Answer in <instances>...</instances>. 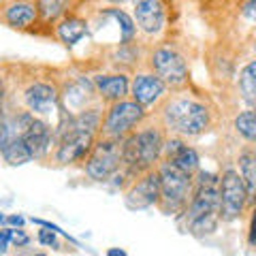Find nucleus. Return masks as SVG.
<instances>
[{"instance_id": "obj_1", "label": "nucleus", "mask_w": 256, "mask_h": 256, "mask_svg": "<svg viewBox=\"0 0 256 256\" xmlns=\"http://www.w3.org/2000/svg\"><path fill=\"white\" fill-rule=\"evenodd\" d=\"M102 109L92 105L75 116H62L54 128V160L60 166L84 162L94 141L100 137Z\"/></svg>"}, {"instance_id": "obj_2", "label": "nucleus", "mask_w": 256, "mask_h": 256, "mask_svg": "<svg viewBox=\"0 0 256 256\" xmlns=\"http://www.w3.org/2000/svg\"><path fill=\"white\" fill-rule=\"evenodd\" d=\"M166 130L158 120H148L139 124L130 134L122 139V169H120L111 182L124 180L122 190L130 184L134 178L141 173L156 169V164L162 158V148H164Z\"/></svg>"}, {"instance_id": "obj_3", "label": "nucleus", "mask_w": 256, "mask_h": 256, "mask_svg": "<svg viewBox=\"0 0 256 256\" xmlns=\"http://www.w3.org/2000/svg\"><path fill=\"white\" fill-rule=\"evenodd\" d=\"M186 230L196 237L212 235L220 222V188L218 175L198 169L192 182V194L186 212L182 214Z\"/></svg>"}, {"instance_id": "obj_4", "label": "nucleus", "mask_w": 256, "mask_h": 256, "mask_svg": "<svg viewBox=\"0 0 256 256\" xmlns=\"http://www.w3.org/2000/svg\"><path fill=\"white\" fill-rule=\"evenodd\" d=\"M158 122L166 134H178L182 139H194L210 130L212 111L203 100L186 94L166 96L158 107Z\"/></svg>"}, {"instance_id": "obj_5", "label": "nucleus", "mask_w": 256, "mask_h": 256, "mask_svg": "<svg viewBox=\"0 0 256 256\" xmlns=\"http://www.w3.org/2000/svg\"><path fill=\"white\" fill-rule=\"evenodd\" d=\"M156 171L160 182V196L156 207L164 216H182L190 201L194 175L184 173L169 160H160L156 164Z\"/></svg>"}, {"instance_id": "obj_6", "label": "nucleus", "mask_w": 256, "mask_h": 256, "mask_svg": "<svg viewBox=\"0 0 256 256\" xmlns=\"http://www.w3.org/2000/svg\"><path fill=\"white\" fill-rule=\"evenodd\" d=\"M148 116H150V111L143 109L139 102H134L130 96H126L122 100H116V102H109L107 109L102 111L100 137L124 139L139 124L146 122Z\"/></svg>"}, {"instance_id": "obj_7", "label": "nucleus", "mask_w": 256, "mask_h": 256, "mask_svg": "<svg viewBox=\"0 0 256 256\" xmlns=\"http://www.w3.org/2000/svg\"><path fill=\"white\" fill-rule=\"evenodd\" d=\"M122 169V139L98 137L84 160V173L90 182L105 184Z\"/></svg>"}, {"instance_id": "obj_8", "label": "nucleus", "mask_w": 256, "mask_h": 256, "mask_svg": "<svg viewBox=\"0 0 256 256\" xmlns=\"http://www.w3.org/2000/svg\"><path fill=\"white\" fill-rule=\"evenodd\" d=\"M148 66L169 86V90H180L188 84V60L178 47L160 45L148 58Z\"/></svg>"}, {"instance_id": "obj_9", "label": "nucleus", "mask_w": 256, "mask_h": 256, "mask_svg": "<svg viewBox=\"0 0 256 256\" xmlns=\"http://www.w3.org/2000/svg\"><path fill=\"white\" fill-rule=\"evenodd\" d=\"M218 188H220V220L222 222H235L246 214L250 198L244 188V182L239 178L237 169L226 166L218 175Z\"/></svg>"}, {"instance_id": "obj_10", "label": "nucleus", "mask_w": 256, "mask_h": 256, "mask_svg": "<svg viewBox=\"0 0 256 256\" xmlns=\"http://www.w3.org/2000/svg\"><path fill=\"white\" fill-rule=\"evenodd\" d=\"M22 102H24V109L30 111L32 116L36 118H43V120H50L60 114V88L52 84V82H32L24 88L22 92Z\"/></svg>"}, {"instance_id": "obj_11", "label": "nucleus", "mask_w": 256, "mask_h": 256, "mask_svg": "<svg viewBox=\"0 0 256 256\" xmlns=\"http://www.w3.org/2000/svg\"><path fill=\"white\" fill-rule=\"evenodd\" d=\"M128 96L134 102H139L146 111H152L158 109L160 102L169 96V86L152 70H141V73H134L130 77V92H128Z\"/></svg>"}, {"instance_id": "obj_12", "label": "nucleus", "mask_w": 256, "mask_h": 256, "mask_svg": "<svg viewBox=\"0 0 256 256\" xmlns=\"http://www.w3.org/2000/svg\"><path fill=\"white\" fill-rule=\"evenodd\" d=\"M158 196H160V182H158L156 169L141 173L139 178H134L124 188V203L128 210H132V212L156 207Z\"/></svg>"}, {"instance_id": "obj_13", "label": "nucleus", "mask_w": 256, "mask_h": 256, "mask_svg": "<svg viewBox=\"0 0 256 256\" xmlns=\"http://www.w3.org/2000/svg\"><path fill=\"white\" fill-rule=\"evenodd\" d=\"M94 98H98V94L94 90L92 79L88 77H73L60 88V105L64 109V116H75L92 107Z\"/></svg>"}, {"instance_id": "obj_14", "label": "nucleus", "mask_w": 256, "mask_h": 256, "mask_svg": "<svg viewBox=\"0 0 256 256\" xmlns=\"http://www.w3.org/2000/svg\"><path fill=\"white\" fill-rule=\"evenodd\" d=\"M132 2V20L137 30L148 36H156L164 30L166 24V6L162 0H130Z\"/></svg>"}, {"instance_id": "obj_15", "label": "nucleus", "mask_w": 256, "mask_h": 256, "mask_svg": "<svg viewBox=\"0 0 256 256\" xmlns=\"http://www.w3.org/2000/svg\"><path fill=\"white\" fill-rule=\"evenodd\" d=\"M0 22L20 32L32 30L41 22L36 0H4L0 4Z\"/></svg>"}, {"instance_id": "obj_16", "label": "nucleus", "mask_w": 256, "mask_h": 256, "mask_svg": "<svg viewBox=\"0 0 256 256\" xmlns=\"http://www.w3.org/2000/svg\"><path fill=\"white\" fill-rule=\"evenodd\" d=\"M22 139L32 154V160H47L54 150V126L43 118L32 116Z\"/></svg>"}, {"instance_id": "obj_17", "label": "nucleus", "mask_w": 256, "mask_h": 256, "mask_svg": "<svg viewBox=\"0 0 256 256\" xmlns=\"http://www.w3.org/2000/svg\"><path fill=\"white\" fill-rule=\"evenodd\" d=\"M160 160H169L171 164H175L178 169H182L188 175H194L201 169V156H198V152L192 146H188L186 139L178 137V134H166L162 158Z\"/></svg>"}, {"instance_id": "obj_18", "label": "nucleus", "mask_w": 256, "mask_h": 256, "mask_svg": "<svg viewBox=\"0 0 256 256\" xmlns=\"http://www.w3.org/2000/svg\"><path fill=\"white\" fill-rule=\"evenodd\" d=\"M94 90L98 94V100L109 105V102L122 100L130 92V77L126 73H98L92 77Z\"/></svg>"}, {"instance_id": "obj_19", "label": "nucleus", "mask_w": 256, "mask_h": 256, "mask_svg": "<svg viewBox=\"0 0 256 256\" xmlns=\"http://www.w3.org/2000/svg\"><path fill=\"white\" fill-rule=\"evenodd\" d=\"M56 38L60 43H64L66 47L77 45L82 38L90 32V22L86 18H79V15H64L62 20L56 22Z\"/></svg>"}, {"instance_id": "obj_20", "label": "nucleus", "mask_w": 256, "mask_h": 256, "mask_svg": "<svg viewBox=\"0 0 256 256\" xmlns=\"http://www.w3.org/2000/svg\"><path fill=\"white\" fill-rule=\"evenodd\" d=\"M237 173L244 182L250 203H256V154L254 150H244L237 156Z\"/></svg>"}, {"instance_id": "obj_21", "label": "nucleus", "mask_w": 256, "mask_h": 256, "mask_svg": "<svg viewBox=\"0 0 256 256\" xmlns=\"http://www.w3.org/2000/svg\"><path fill=\"white\" fill-rule=\"evenodd\" d=\"M41 24H56L77 4V0H36Z\"/></svg>"}, {"instance_id": "obj_22", "label": "nucleus", "mask_w": 256, "mask_h": 256, "mask_svg": "<svg viewBox=\"0 0 256 256\" xmlns=\"http://www.w3.org/2000/svg\"><path fill=\"white\" fill-rule=\"evenodd\" d=\"M237 88L246 102L256 105V60H250L248 64H244V68L239 70Z\"/></svg>"}, {"instance_id": "obj_23", "label": "nucleus", "mask_w": 256, "mask_h": 256, "mask_svg": "<svg viewBox=\"0 0 256 256\" xmlns=\"http://www.w3.org/2000/svg\"><path fill=\"white\" fill-rule=\"evenodd\" d=\"M0 156H2L4 162L11 164V166H22V164L32 162V154L28 152L26 143H24L22 137L13 139L11 143H6V146L0 150Z\"/></svg>"}, {"instance_id": "obj_24", "label": "nucleus", "mask_w": 256, "mask_h": 256, "mask_svg": "<svg viewBox=\"0 0 256 256\" xmlns=\"http://www.w3.org/2000/svg\"><path fill=\"white\" fill-rule=\"evenodd\" d=\"M233 128L244 141L256 146V109H246L237 114L233 120Z\"/></svg>"}, {"instance_id": "obj_25", "label": "nucleus", "mask_w": 256, "mask_h": 256, "mask_svg": "<svg viewBox=\"0 0 256 256\" xmlns=\"http://www.w3.org/2000/svg\"><path fill=\"white\" fill-rule=\"evenodd\" d=\"M58 230L54 228H47V226H41V230L36 233V242L45 246V248H60V242H58Z\"/></svg>"}, {"instance_id": "obj_26", "label": "nucleus", "mask_w": 256, "mask_h": 256, "mask_svg": "<svg viewBox=\"0 0 256 256\" xmlns=\"http://www.w3.org/2000/svg\"><path fill=\"white\" fill-rule=\"evenodd\" d=\"M30 244L28 233L24 230V226H11V246L13 248H24Z\"/></svg>"}, {"instance_id": "obj_27", "label": "nucleus", "mask_w": 256, "mask_h": 256, "mask_svg": "<svg viewBox=\"0 0 256 256\" xmlns=\"http://www.w3.org/2000/svg\"><path fill=\"white\" fill-rule=\"evenodd\" d=\"M242 18L256 24V0H246L242 4Z\"/></svg>"}, {"instance_id": "obj_28", "label": "nucleus", "mask_w": 256, "mask_h": 256, "mask_svg": "<svg viewBox=\"0 0 256 256\" xmlns=\"http://www.w3.org/2000/svg\"><path fill=\"white\" fill-rule=\"evenodd\" d=\"M11 248V226L0 228V254H6V250Z\"/></svg>"}, {"instance_id": "obj_29", "label": "nucleus", "mask_w": 256, "mask_h": 256, "mask_svg": "<svg viewBox=\"0 0 256 256\" xmlns=\"http://www.w3.org/2000/svg\"><path fill=\"white\" fill-rule=\"evenodd\" d=\"M24 224H26V218H24V216H20V214L6 216V226H24Z\"/></svg>"}, {"instance_id": "obj_30", "label": "nucleus", "mask_w": 256, "mask_h": 256, "mask_svg": "<svg viewBox=\"0 0 256 256\" xmlns=\"http://www.w3.org/2000/svg\"><path fill=\"white\" fill-rule=\"evenodd\" d=\"M4 100H6V82H4L2 73H0V116H2V111H4Z\"/></svg>"}, {"instance_id": "obj_31", "label": "nucleus", "mask_w": 256, "mask_h": 256, "mask_svg": "<svg viewBox=\"0 0 256 256\" xmlns=\"http://www.w3.org/2000/svg\"><path fill=\"white\" fill-rule=\"evenodd\" d=\"M107 256H126V250H120V248H111V250H107Z\"/></svg>"}, {"instance_id": "obj_32", "label": "nucleus", "mask_w": 256, "mask_h": 256, "mask_svg": "<svg viewBox=\"0 0 256 256\" xmlns=\"http://www.w3.org/2000/svg\"><path fill=\"white\" fill-rule=\"evenodd\" d=\"M105 4H111V6H122L126 2H130V0H102Z\"/></svg>"}, {"instance_id": "obj_33", "label": "nucleus", "mask_w": 256, "mask_h": 256, "mask_svg": "<svg viewBox=\"0 0 256 256\" xmlns=\"http://www.w3.org/2000/svg\"><path fill=\"white\" fill-rule=\"evenodd\" d=\"M0 224H6V216L0 214Z\"/></svg>"}, {"instance_id": "obj_34", "label": "nucleus", "mask_w": 256, "mask_h": 256, "mask_svg": "<svg viewBox=\"0 0 256 256\" xmlns=\"http://www.w3.org/2000/svg\"><path fill=\"white\" fill-rule=\"evenodd\" d=\"M2 2H4V0H0V4H2Z\"/></svg>"}, {"instance_id": "obj_35", "label": "nucleus", "mask_w": 256, "mask_h": 256, "mask_svg": "<svg viewBox=\"0 0 256 256\" xmlns=\"http://www.w3.org/2000/svg\"><path fill=\"white\" fill-rule=\"evenodd\" d=\"M254 50H256V45H254Z\"/></svg>"}, {"instance_id": "obj_36", "label": "nucleus", "mask_w": 256, "mask_h": 256, "mask_svg": "<svg viewBox=\"0 0 256 256\" xmlns=\"http://www.w3.org/2000/svg\"><path fill=\"white\" fill-rule=\"evenodd\" d=\"M77 2H79V0H77Z\"/></svg>"}]
</instances>
